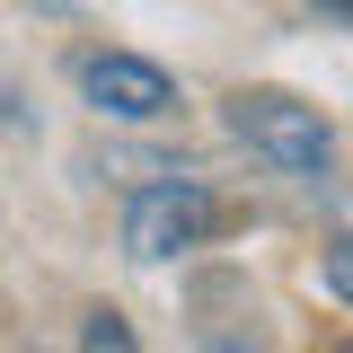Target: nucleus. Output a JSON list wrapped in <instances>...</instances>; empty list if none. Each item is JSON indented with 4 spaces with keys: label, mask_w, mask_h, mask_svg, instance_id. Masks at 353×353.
I'll use <instances>...</instances> for the list:
<instances>
[{
    "label": "nucleus",
    "mask_w": 353,
    "mask_h": 353,
    "mask_svg": "<svg viewBox=\"0 0 353 353\" xmlns=\"http://www.w3.org/2000/svg\"><path fill=\"white\" fill-rule=\"evenodd\" d=\"M230 132H239L256 159H274L283 176H318L336 159V124H327L309 97H292V88H239V97H230Z\"/></svg>",
    "instance_id": "obj_1"
},
{
    "label": "nucleus",
    "mask_w": 353,
    "mask_h": 353,
    "mask_svg": "<svg viewBox=\"0 0 353 353\" xmlns=\"http://www.w3.org/2000/svg\"><path fill=\"white\" fill-rule=\"evenodd\" d=\"M221 194L203 185V176H150L141 194H132V212H124V248L141 265H168V256H185V248H203L221 230Z\"/></svg>",
    "instance_id": "obj_2"
},
{
    "label": "nucleus",
    "mask_w": 353,
    "mask_h": 353,
    "mask_svg": "<svg viewBox=\"0 0 353 353\" xmlns=\"http://www.w3.org/2000/svg\"><path fill=\"white\" fill-rule=\"evenodd\" d=\"M0 141H36V97L9 62H0Z\"/></svg>",
    "instance_id": "obj_4"
},
{
    "label": "nucleus",
    "mask_w": 353,
    "mask_h": 353,
    "mask_svg": "<svg viewBox=\"0 0 353 353\" xmlns=\"http://www.w3.org/2000/svg\"><path fill=\"white\" fill-rule=\"evenodd\" d=\"M309 9H327V18H345V27H353V0H309Z\"/></svg>",
    "instance_id": "obj_7"
},
{
    "label": "nucleus",
    "mask_w": 353,
    "mask_h": 353,
    "mask_svg": "<svg viewBox=\"0 0 353 353\" xmlns=\"http://www.w3.org/2000/svg\"><path fill=\"white\" fill-rule=\"evenodd\" d=\"M80 97L115 124H168L176 115V80L141 53H88L80 62Z\"/></svg>",
    "instance_id": "obj_3"
},
{
    "label": "nucleus",
    "mask_w": 353,
    "mask_h": 353,
    "mask_svg": "<svg viewBox=\"0 0 353 353\" xmlns=\"http://www.w3.org/2000/svg\"><path fill=\"white\" fill-rule=\"evenodd\" d=\"M318 283H327V292H336V301L353 309V230H345V239H327V248H318Z\"/></svg>",
    "instance_id": "obj_6"
},
{
    "label": "nucleus",
    "mask_w": 353,
    "mask_h": 353,
    "mask_svg": "<svg viewBox=\"0 0 353 353\" xmlns=\"http://www.w3.org/2000/svg\"><path fill=\"white\" fill-rule=\"evenodd\" d=\"M80 353H141V345H132V318H115V309H88Z\"/></svg>",
    "instance_id": "obj_5"
},
{
    "label": "nucleus",
    "mask_w": 353,
    "mask_h": 353,
    "mask_svg": "<svg viewBox=\"0 0 353 353\" xmlns=\"http://www.w3.org/2000/svg\"><path fill=\"white\" fill-rule=\"evenodd\" d=\"M336 353H353V345H336Z\"/></svg>",
    "instance_id": "obj_8"
}]
</instances>
